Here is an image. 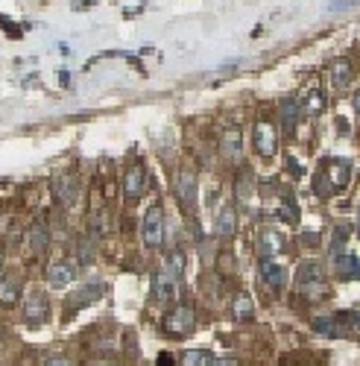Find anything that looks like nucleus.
Returning a JSON list of instances; mask_svg holds the SVG:
<instances>
[{
  "mask_svg": "<svg viewBox=\"0 0 360 366\" xmlns=\"http://www.w3.org/2000/svg\"><path fill=\"white\" fill-rule=\"evenodd\" d=\"M27 243H29V252L41 255L47 249V243H50V229L45 223H32L29 231H27Z\"/></svg>",
  "mask_w": 360,
  "mask_h": 366,
  "instance_id": "nucleus-19",
  "label": "nucleus"
},
{
  "mask_svg": "<svg viewBox=\"0 0 360 366\" xmlns=\"http://www.w3.org/2000/svg\"><path fill=\"white\" fill-rule=\"evenodd\" d=\"M91 231H94V235H103V231H106V217H103V211L100 214H91Z\"/></svg>",
  "mask_w": 360,
  "mask_h": 366,
  "instance_id": "nucleus-29",
  "label": "nucleus"
},
{
  "mask_svg": "<svg viewBox=\"0 0 360 366\" xmlns=\"http://www.w3.org/2000/svg\"><path fill=\"white\" fill-rule=\"evenodd\" d=\"M0 270H3V252H0Z\"/></svg>",
  "mask_w": 360,
  "mask_h": 366,
  "instance_id": "nucleus-37",
  "label": "nucleus"
},
{
  "mask_svg": "<svg viewBox=\"0 0 360 366\" xmlns=\"http://www.w3.org/2000/svg\"><path fill=\"white\" fill-rule=\"evenodd\" d=\"M18 302H21V279H15V275L0 279V305H3V308H15Z\"/></svg>",
  "mask_w": 360,
  "mask_h": 366,
  "instance_id": "nucleus-17",
  "label": "nucleus"
},
{
  "mask_svg": "<svg viewBox=\"0 0 360 366\" xmlns=\"http://www.w3.org/2000/svg\"><path fill=\"white\" fill-rule=\"evenodd\" d=\"M158 366H173V358H170V354H161V358H158Z\"/></svg>",
  "mask_w": 360,
  "mask_h": 366,
  "instance_id": "nucleus-36",
  "label": "nucleus"
},
{
  "mask_svg": "<svg viewBox=\"0 0 360 366\" xmlns=\"http://www.w3.org/2000/svg\"><path fill=\"white\" fill-rule=\"evenodd\" d=\"M165 273L173 275V279H179V275L184 273V255H182L179 249L167 255V270H165Z\"/></svg>",
  "mask_w": 360,
  "mask_h": 366,
  "instance_id": "nucleus-27",
  "label": "nucleus"
},
{
  "mask_svg": "<svg viewBox=\"0 0 360 366\" xmlns=\"http://www.w3.org/2000/svg\"><path fill=\"white\" fill-rule=\"evenodd\" d=\"M299 100L296 97H287L278 103V117H281V126H285L287 135H293L296 132V124H299Z\"/></svg>",
  "mask_w": 360,
  "mask_h": 366,
  "instance_id": "nucleus-13",
  "label": "nucleus"
},
{
  "mask_svg": "<svg viewBox=\"0 0 360 366\" xmlns=\"http://www.w3.org/2000/svg\"><path fill=\"white\" fill-rule=\"evenodd\" d=\"M0 27H3V32H9V36H15V38L21 36V30H18V27H15L9 18H0Z\"/></svg>",
  "mask_w": 360,
  "mask_h": 366,
  "instance_id": "nucleus-31",
  "label": "nucleus"
},
{
  "mask_svg": "<svg viewBox=\"0 0 360 366\" xmlns=\"http://www.w3.org/2000/svg\"><path fill=\"white\" fill-rule=\"evenodd\" d=\"M299 112L308 115V117H320L325 112V94L320 91V88H304L302 103H299Z\"/></svg>",
  "mask_w": 360,
  "mask_h": 366,
  "instance_id": "nucleus-11",
  "label": "nucleus"
},
{
  "mask_svg": "<svg viewBox=\"0 0 360 366\" xmlns=\"http://www.w3.org/2000/svg\"><path fill=\"white\" fill-rule=\"evenodd\" d=\"M232 314H235V319H252V314H255V308H252V299H249L246 293H240V296L235 299V308H232Z\"/></svg>",
  "mask_w": 360,
  "mask_h": 366,
  "instance_id": "nucleus-26",
  "label": "nucleus"
},
{
  "mask_svg": "<svg viewBox=\"0 0 360 366\" xmlns=\"http://www.w3.org/2000/svg\"><path fill=\"white\" fill-rule=\"evenodd\" d=\"M252 141H255L258 155H264V159H272V155H276V150H278L276 126H272L269 120H258V124H255V132H252Z\"/></svg>",
  "mask_w": 360,
  "mask_h": 366,
  "instance_id": "nucleus-4",
  "label": "nucleus"
},
{
  "mask_svg": "<svg viewBox=\"0 0 360 366\" xmlns=\"http://www.w3.org/2000/svg\"><path fill=\"white\" fill-rule=\"evenodd\" d=\"M47 314H50V302H47L45 293H32L27 302H24V323L27 325H32V328L45 325L47 323Z\"/></svg>",
  "mask_w": 360,
  "mask_h": 366,
  "instance_id": "nucleus-5",
  "label": "nucleus"
},
{
  "mask_svg": "<svg viewBox=\"0 0 360 366\" xmlns=\"http://www.w3.org/2000/svg\"><path fill=\"white\" fill-rule=\"evenodd\" d=\"M334 270L340 273V279H357V270H360V261H357V255L355 252H343L340 258L334 261Z\"/></svg>",
  "mask_w": 360,
  "mask_h": 366,
  "instance_id": "nucleus-21",
  "label": "nucleus"
},
{
  "mask_svg": "<svg viewBox=\"0 0 360 366\" xmlns=\"http://www.w3.org/2000/svg\"><path fill=\"white\" fill-rule=\"evenodd\" d=\"M53 191H56V196L62 199L64 205H76L80 203V196H82V185L76 176H62V179H56V185H53Z\"/></svg>",
  "mask_w": 360,
  "mask_h": 366,
  "instance_id": "nucleus-8",
  "label": "nucleus"
},
{
  "mask_svg": "<svg viewBox=\"0 0 360 366\" xmlns=\"http://www.w3.org/2000/svg\"><path fill=\"white\" fill-rule=\"evenodd\" d=\"M278 252H281V238H278V231L264 229V231L258 235V255H261V261H272Z\"/></svg>",
  "mask_w": 360,
  "mask_h": 366,
  "instance_id": "nucleus-14",
  "label": "nucleus"
},
{
  "mask_svg": "<svg viewBox=\"0 0 360 366\" xmlns=\"http://www.w3.org/2000/svg\"><path fill=\"white\" fill-rule=\"evenodd\" d=\"M302 243H311V247H316V243H320V231H304Z\"/></svg>",
  "mask_w": 360,
  "mask_h": 366,
  "instance_id": "nucleus-33",
  "label": "nucleus"
},
{
  "mask_svg": "<svg viewBox=\"0 0 360 366\" xmlns=\"http://www.w3.org/2000/svg\"><path fill=\"white\" fill-rule=\"evenodd\" d=\"M302 293H304V296H311V302H313V299H322L325 293H328V287H325V282L320 279V282H308V284H302Z\"/></svg>",
  "mask_w": 360,
  "mask_h": 366,
  "instance_id": "nucleus-28",
  "label": "nucleus"
},
{
  "mask_svg": "<svg viewBox=\"0 0 360 366\" xmlns=\"http://www.w3.org/2000/svg\"><path fill=\"white\" fill-rule=\"evenodd\" d=\"M211 366H237V361L235 358H217V361H211Z\"/></svg>",
  "mask_w": 360,
  "mask_h": 366,
  "instance_id": "nucleus-34",
  "label": "nucleus"
},
{
  "mask_svg": "<svg viewBox=\"0 0 360 366\" xmlns=\"http://www.w3.org/2000/svg\"><path fill=\"white\" fill-rule=\"evenodd\" d=\"M196 328V310L193 305H176L170 310V317L165 319V331L170 337H188Z\"/></svg>",
  "mask_w": 360,
  "mask_h": 366,
  "instance_id": "nucleus-2",
  "label": "nucleus"
},
{
  "mask_svg": "<svg viewBox=\"0 0 360 366\" xmlns=\"http://www.w3.org/2000/svg\"><path fill=\"white\" fill-rule=\"evenodd\" d=\"M152 299H156L158 305H170L173 299H176V279L167 273H158L156 282H152Z\"/></svg>",
  "mask_w": 360,
  "mask_h": 366,
  "instance_id": "nucleus-10",
  "label": "nucleus"
},
{
  "mask_svg": "<svg viewBox=\"0 0 360 366\" xmlns=\"http://www.w3.org/2000/svg\"><path fill=\"white\" fill-rule=\"evenodd\" d=\"M100 296H103V282H88L85 287H80L71 299H68V310H80V308H88L94 302H100Z\"/></svg>",
  "mask_w": 360,
  "mask_h": 366,
  "instance_id": "nucleus-7",
  "label": "nucleus"
},
{
  "mask_svg": "<svg viewBox=\"0 0 360 366\" xmlns=\"http://www.w3.org/2000/svg\"><path fill=\"white\" fill-rule=\"evenodd\" d=\"M144 191H147V170L141 168V164H132L123 176V196L129 203H138V199L144 196Z\"/></svg>",
  "mask_w": 360,
  "mask_h": 366,
  "instance_id": "nucleus-6",
  "label": "nucleus"
},
{
  "mask_svg": "<svg viewBox=\"0 0 360 366\" xmlns=\"http://www.w3.org/2000/svg\"><path fill=\"white\" fill-rule=\"evenodd\" d=\"M328 76H331L334 91H343V88H348V85H352V76H355V71H352V65H348L346 59H337V62L331 65Z\"/></svg>",
  "mask_w": 360,
  "mask_h": 366,
  "instance_id": "nucleus-18",
  "label": "nucleus"
},
{
  "mask_svg": "<svg viewBox=\"0 0 360 366\" xmlns=\"http://www.w3.org/2000/svg\"><path fill=\"white\" fill-rule=\"evenodd\" d=\"M278 217L285 220V223H290V226H296V223H299V205H296V196H293L290 191H287V194H281Z\"/></svg>",
  "mask_w": 360,
  "mask_h": 366,
  "instance_id": "nucleus-22",
  "label": "nucleus"
},
{
  "mask_svg": "<svg viewBox=\"0 0 360 366\" xmlns=\"http://www.w3.org/2000/svg\"><path fill=\"white\" fill-rule=\"evenodd\" d=\"M45 366H73L68 358H53V361H47Z\"/></svg>",
  "mask_w": 360,
  "mask_h": 366,
  "instance_id": "nucleus-35",
  "label": "nucleus"
},
{
  "mask_svg": "<svg viewBox=\"0 0 360 366\" xmlns=\"http://www.w3.org/2000/svg\"><path fill=\"white\" fill-rule=\"evenodd\" d=\"M299 284H308V282H320L322 279V267L316 261H302L299 264V273H296Z\"/></svg>",
  "mask_w": 360,
  "mask_h": 366,
  "instance_id": "nucleus-23",
  "label": "nucleus"
},
{
  "mask_svg": "<svg viewBox=\"0 0 360 366\" xmlns=\"http://www.w3.org/2000/svg\"><path fill=\"white\" fill-rule=\"evenodd\" d=\"M141 240H144L147 249H158L161 240H165V214H161V205H149L144 220H141Z\"/></svg>",
  "mask_w": 360,
  "mask_h": 366,
  "instance_id": "nucleus-1",
  "label": "nucleus"
},
{
  "mask_svg": "<svg viewBox=\"0 0 360 366\" xmlns=\"http://www.w3.org/2000/svg\"><path fill=\"white\" fill-rule=\"evenodd\" d=\"M355 0H337V3H328V12H340V9H348Z\"/></svg>",
  "mask_w": 360,
  "mask_h": 366,
  "instance_id": "nucleus-32",
  "label": "nucleus"
},
{
  "mask_svg": "<svg viewBox=\"0 0 360 366\" xmlns=\"http://www.w3.org/2000/svg\"><path fill=\"white\" fill-rule=\"evenodd\" d=\"M311 325H313V331H316V334H322V337H340V334H343V331L337 328L334 317H316Z\"/></svg>",
  "mask_w": 360,
  "mask_h": 366,
  "instance_id": "nucleus-24",
  "label": "nucleus"
},
{
  "mask_svg": "<svg viewBox=\"0 0 360 366\" xmlns=\"http://www.w3.org/2000/svg\"><path fill=\"white\" fill-rule=\"evenodd\" d=\"M85 3H94V0H85Z\"/></svg>",
  "mask_w": 360,
  "mask_h": 366,
  "instance_id": "nucleus-38",
  "label": "nucleus"
},
{
  "mask_svg": "<svg viewBox=\"0 0 360 366\" xmlns=\"http://www.w3.org/2000/svg\"><path fill=\"white\" fill-rule=\"evenodd\" d=\"M261 279H264L272 290H281L287 284V270L278 267L276 261H261Z\"/></svg>",
  "mask_w": 360,
  "mask_h": 366,
  "instance_id": "nucleus-16",
  "label": "nucleus"
},
{
  "mask_svg": "<svg viewBox=\"0 0 360 366\" xmlns=\"http://www.w3.org/2000/svg\"><path fill=\"white\" fill-rule=\"evenodd\" d=\"M94 261V247L91 243H82L80 247V264H91Z\"/></svg>",
  "mask_w": 360,
  "mask_h": 366,
  "instance_id": "nucleus-30",
  "label": "nucleus"
},
{
  "mask_svg": "<svg viewBox=\"0 0 360 366\" xmlns=\"http://www.w3.org/2000/svg\"><path fill=\"white\" fill-rule=\"evenodd\" d=\"M211 354L205 349H188L182 354V366H211Z\"/></svg>",
  "mask_w": 360,
  "mask_h": 366,
  "instance_id": "nucleus-25",
  "label": "nucleus"
},
{
  "mask_svg": "<svg viewBox=\"0 0 360 366\" xmlns=\"http://www.w3.org/2000/svg\"><path fill=\"white\" fill-rule=\"evenodd\" d=\"M220 152L226 155L228 161H237L240 155H243V135H240V129H226L223 138H220Z\"/></svg>",
  "mask_w": 360,
  "mask_h": 366,
  "instance_id": "nucleus-12",
  "label": "nucleus"
},
{
  "mask_svg": "<svg viewBox=\"0 0 360 366\" xmlns=\"http://www.w3.org/2000/svg\"><path fill=\"white\" fill-rule=\"evenodd\" d=\"M214 231H217L220 238H232L235 231H237V214H235V208H232V205H223V211L217 214Z\"/></svg>",
  "mask_w": 360,
  "mask_h": 366,
  "instance_id": "nucleus-20",
  "label": "nucleus"
},
{
  "mask_svg": "<svg viewBox=\"0 0 360 366\" xmlns=\"http://www.w3.org/2000/svg\"><path fill=\"white\" fill-rule=\"evenodd\" d=\"M176 194H179V203L188 208V211H193V208H196V173L193 170H182Z\"/></svg>",
  "mask_w": 360,
  "mask_h": 366,
  "instance_id": "nucleus-9",
  "label": "nucleus"
},
{
  "mask_svg": "<svg viewBox=\"0 0 360 366\" xmlns=\"http://www.w3.org/2000/svg\"><path fill=\"white\" fill-rule=\"evenodd\" d=\"M76 279V267L71 261H56V264H50L47 267V282L53 287H64V284H71Z\"/></svg>",
  "mask_w": 360,
  "mask_h": 366,
  "instance_id": "nucleus-15",
  "label": "nucleus"
},
{
  "mask_svg": "<svg viewBox=\"0 0 360 366\" xmlns=\"http://www.w3.org/2000/svg\"><path fill=\"white\" fill-rule=\"evenodd\" d=\"M325 176V185L328 191H346L348 182H352V161L348 159H328L325 161V170H320Z\"/></svg>",
  "mask_w": 360,
  "mask_h": 366,
  "instance_id": "nucleus-3",
  "label": "nucleus"
}]
</instances>
